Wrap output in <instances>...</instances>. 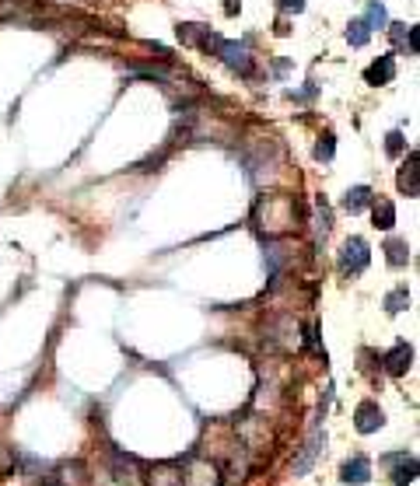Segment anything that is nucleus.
<instances>
[{
    "instance_id": "obj_1",
    "label": "nucleus",
    "mask_w": 420,
    "mask_h": 486,
    "mask_svg": "<svg viewBox=\"0 0 420 486\" xmlns=\"http://www.w3.org/2000/svg\"><path fill=\"white\" fill-rule=\"evenodd\" d=\"M210 49H214V57H221L225 67H231L235 74H242V77L252 74V57H249V46H245V42H235V39H214V42H210Z\"/></svg>"
},
{
    "instance_id": "obj_2",
    "label": "nucleus",
    "mask_w": 420,
    "mask_h": 486,
    "mask_svg": "<svg viewBox=\"0 0 420 486\" xmlns=\"http://www.w3.org/2000/svg\"><path fill=\"white\" fill-rule=\"evenodd\" d=\"M368 262H372V252H368V242L364 238H347L343 249H340V273L343 277H361Z\"/></svg>"
},
{
    "instance_id": "obj_3",
    "label": "nucleus",
    "mask_w": 420,
    "mask_h": 486,
    "mask_svg": "<svg viewBox=\"0 0 420 486\" xmlns=\"http://www.w3.org/2000/svg\"><path fill=\"white\" fill-rule=\"evenodd\" d=\"M354 427H357V434H375V430H382L385 413L379 409V402H361L357 413H354Z\"/></svg>"
},
{
    "instance_id": "obj_4",
    "label": "nucleus",
    "mask_w": 420,
    "mask_h": 486,
    "mask_svg": "<svg viewBox=\"0 0 420 486\" xmlns=\"http://www.w3.org/2000/svg\"><path fill=\"white\" fill-rule=\"evenodd\" d=\"M410 364H413V347H410V343H396V347L382 357V367H385L392 378H403V374L410 371Z\"/></svg>"
},
{
    "instance_id": "obj_5",
    "label": "nucleus",
    "mask_w": 420,
    "mask_h": 486,
    "mask_svg": "<svg viewBox=\"0 0 420 486\" xmlns=\"http://www.w3.org/2000/svg\"><path fill=\"white\" fill-rule=\"evenodd\" d=\"M399 189H403L410 200L420 196V154H417V150H410L406 165L399 168Z\"/></svg>"
},
{
    "instance_id": "obj_6",
    "label": "nucleus",
    "mask_w": 420,
    "mask_h": 486,
    "mask_svg": "<svg viewBox=\"0 0 420 486\" xmlns=\"http://www.w3.org/2000/svg\"><path fill=\"white\" fill-rule=\"evenodd\" d=\"M340 479H343L347 486H364L368 479H372V462H368L364 455H354L350 462H343Z\"/></svg>"
},
{
    "instance_id": "obj_7",
    "label": "nucleus",
    "mask_w": 420,
    "mask_h": 486,
    "mask_svg": "<svg viewBox=\"0 0 420 486\" xmlns=\"http://www.w3.org/2000/svg\"><path fill=\"white\" fill-rule=\"evenodd\" d=\"M182 479L186 486H218V469L210 462H189L182 469Z\"/></svg>"
},
{
    "instance_id": "obj_8",
    "label": "nucleus",
    "mask_w": 420,
    "mask_h": 486,
    "mask_svg": "<svg viewBox=\"0 0 420 486\" xmlns=\"http://www.w3.org/2000/svg\"><path fill=\"white\" fill-rule=\"evenodd\" d=\"M323 445H326V434H323V430H315V434L308 438V445L301 448V455L294 458V476H305L312 469V462H315V455H319Z\"/></svg>"
},
{
    "instance_id": "obj_9",
    "label": "nucleus",
    "mask_w": 420,
    "mask_h": 486,
    "mask_svg": "<svg viewBox=\"0 0 420 486\" xmlns=\"http://www.w3.org/2000/svg\"><path fill=\"white\" fill-rule=\"evenodd\" d=\"M392 77H396V60H392V57H379L372 67L364 70V81L372 84V88H379V84H389Z\"/></svg>"
},
{
    "instance_id": "obj_10",
    "label": "nucleus",
    "mask_w": 420,
    "mask_h": 486,
    "mask_svg": "<svg viewBox=\"0 0 420 486\" xmlns=\"http://www.w3.org/2000/svg\"><path fill=\"white\" fill-rule=\"evenodd\" d=\"M361 21L368 25V32H385V28H389V11H385L382 0H368Z\"/></svg>"
},
{
    "instance_id": "obj_11",
    "label": "nucleus",
    "mask_w": 420,
    "mask_h": 486,
    "mask_svg": "<svg viewBox=\"0 0 420 486\" xmlns=\"http://www.w3.org/2000/svg\"><path fill=\"white\" fill-rule=\"evenodd\" d=\"M179 39H182L186 46H200V49H210V42H214V35H210L207 25H193V21L179 25Z\"/></svg>"
},
{
    "instance_id": "obj_12",
    "label": "nucleus",
    "mask_w": 420,
    "mask_h": 486,
    "mask_svg": "<svg viewBox=\"0 0 420 486\" xmlns=\"http://www.w3.org/2000/svg\"><path fill=\"white\" fill-rule=\"evenodd\" d=\"M372 203H375V196H372V189H368V186H354V189L343 193V210L347 213H361V210H368Z\"/></svg>"
},
{
    "instance_id": "obj_13",
    "label": "nucleus",
    "mask_w": 420,
    "mask_h": 486,
    "mask_svg": "<svg viewBox=\"0 0 420 486\" xmlns=\"http://www.w3.org/2000/svg\"><path fill=\"white\" fill-rule=\"evenodd\" d=\"M151 486H186L182 469H179V465H172V462L154 465V472H151Z\"/></svg>"
},
{
    "instance_id": "obj_14",
    "label": "nucleus",
    "mask_w": 420,
    "mask_h": 486,
    "mask_svg": "<svg viewBox=\"0 0 420 486\" xmlns=\"http://www.w3.org/2000/svg\"><path fill=\"white\" fill-rule=\"evenodd\" d=\"M372 213H375V228H382V231H392L396 228V206L389 200L372 203Z\"/></svg>"
},
{
    "instance_id": "obj_15",
    "label": "nucleus",
    "mask_w": 420,
    "mask_h": 486,
    "mask_svg": "<svg viewBox=\"0 0 420 486\" xmlns=\"http://www.w3.org/2000/svg\"><path fill=\"white\" fill-rule=\"evenodd\" d=\"M385 259H389V266H406L410 262V245L403 238H389L385 242Z\"/></svg>"
},
{
    "instance_id": "obj_16",
    "label": "nucleus",
    "mask_w": 420,
    "mask_h": 486,
    "mask_svg": "<svg viewBox=\"0 0 420 486\" xmlns=\"http://www.w3.org/2000/svg\"><path fill=\"white\" fill-rule=\"evenodd\" d=\"M368 39H372V32H368V25H364L361 18H354V21L347 25V42H350L354 49H361V46H368Z\"/></svg>"
},
{
    "instance_id": "obj_17",
    "label": "nucleus",
    "mask_w": 420,
    "mask_h": 486,
    "mask_svg": "<svg viewBox=\"0 0 420 486\" xmlns=\"http://www.w3.org/2000/svg\"><path fill=\"white\" fill-rule=\"evenodd\" d=\"M406 304H410V291H406V287H396V291L385 294V311H389V315H399Z\"/></svg>"
},
{
    "instance_id": "obj_18",
    "label": "nucleus",
    "mask_w": 420,
    "mask_h": 486,
    "mask_svg": "<svg viewBox=\"0 0 420 486\" xmlns=\"http://www.w3.org/2000/svg\"><path fill=\"white\" fill-rule=\"evenodd\" d=\"M312 154H315V161H333V154H336V137H333V133H323Z\"/></svg>"
},
{
    "instance_id": "obj_19",
    "label": "nucleus",
    "mask_w": 420,
    "mask_h": 486,
    "mask_svg": "<svg viewBox=\"0 0 420 486\" xmlns=\"http://www.w3.org/2000/svg\"><path fill=\"white\" fill-rule=\"evenodd\" d=\"M399 462H403V465L396 469V486H410V483L417 479V458H413V455H410V458L403 455Z\"/></svg>"
},
{
    "instance_id": "obj_20",
    "label": "nucleus",
    "mask_w": 420,
    "mask_h": 486,
    "mask_svg": "<svg viewBox=\"0 0 420 486\" xmlns=\"http://www.w3.org/2000/svg\"><path fill=\"white\" fill-rule=\"evenodd\" d=\"M385 150H389V157H399V154L406 150V137H403L399 130H392V133L385 137Z\"/></svg>"
},
{
    "instance_id": "obj_21",
    "label": "nucleus",
    "mask_w": 420,
    "mask_h": 486,
    "mask_svg": "<svg viewBox=\"0 0 420 486\" xmlns=\"http://www.w3.org/2000/svg\"><path fill=\"white\" fill-rule=\"evenodd\" d=\"M315 206H319V231L330 235V228H333V210H330V203L319 196V203H315Z\"/></svg>"
},
{
    "instance_id": "obj_22",
    "label": "nucleus",
    "mask_w": 420,
    "mask_h": 486,
    "mask_svg": "<svg viewBox=\"0 0 420 486\" xmlns=\"http://www.w3.org/2000/svg\"><path fill=\"white\" fill-rule=\"evenodd\" d=\"M389 35L399 49H406V35H410V25H389Z\"/></svg>"
},
{
    "instance_id": "obj_23",
    "label": "nucleus",
    "mask_w": 420,
    "mask_h": 486,
    "mask_svg": "<svg viewBox=\"0 0 420 486\" xmlns=\"http://www.w3.org/2000/svg\"><path fill=\"white\" fill-rule=\"evenodd\" d=\"M277 8H280L284 14H301V11H305V0H277Z\"/></svg>"
}]
</instances>
